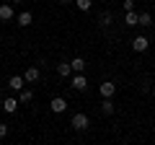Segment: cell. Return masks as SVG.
<instances>
[{
    "mask_svg": "<svg viewBox=\"0 0 155 145\" xmlns=\"http://www.w3.org/2000/svg\"><path fill=\"white\" fill-rule=\"evenodd\" d=\"M88 124H91V119H88V114H83V112H78L75 117H72V122H70V127H72V130H78V132H83V130H88Z\"/></svg>",
    "mask_w": 155,
    "mask_h": 145,
    "instance_id": "1",
    "label": "cell"
},
{
    "mask_svg": "<svg viewBox=\"0 0 155 145\" xmlns=\"http://www.w3.org/2000/svg\"><path fill=\"white\" fill-rule=\"evenodd\" d=\"M49 109H52L54 114H62V112L67 109V101L62 99V96H54V99H52V104H49Z\"/></svg>",
    "mask_w": 155,
    "mask_h": 145,
    "instance_id": "2",
    "label": "cell"
},
{
    "mask_svg": "<svg viewBox=\"0 0 155 145\" xmlns=\"http://www.w3.org/2000/svg\"><path fill=\"white\" fill-rule=\"evenodd\" d=\"M98 91H101V96H104V99H111V96L116 93V86L111 83V80H104V83L98 86Z\"/></svg>",
    "mask_w": 155,
    "mask_h": 145,
    "instance_id": "3",
    "label": "cell"
},
{
    "mask_svg": "<svg viewBox=\"0 0 155 145\" xmlns=\"http://www.w3.org/2000/svg\"><path fill=\"white\" fill-rule=\"evenodd\" d=\"M147 47H150L147 36H134V39H132V49H134V52H145Z\"/></svg>",
    "mask_w": 155,
    "mask_h": 145,
    "instance_id": "4",
    "label": "cell"
},
{
    "mask_svg": "<svg viewBox=\"0 0 155 145\" xmlns=\"http://www.w3.org/2000/svg\"><path fill=\"white\" fill-rule=\"evenodd\" d=\"M72 88H75V91H85V88H88V80H85L83 72H78L75 78H72Z\"/></svg>",
    "mask_w": 155,
    "mask_h": 145,
    "instance_id": "5",
    "label": "cell"
},
{
    "mask_svg": "<svg viewBox=\"0 0 155 145\" xmlns=\"http://www.w3.org/2000/svg\"><path fill=\"white\" fill-rule=\"evenodd\" d=\"M23 83H26V78H23V75H13V78L8 80V88H11V91H21Z\"/></svg>",
    "mask_w": 155,
    "mask_h": 145,
    "instance_id": "6",
    "label": "cell"
},
{
    "mask_svg": "<svg viewBox=\"0 0 155 145\" xmlns=\"http://www.w3.org/2000/svg\"><path fill=\"white\" fill-rule=\"evenodd\" d=\"M13 16H16V13H13V8L8 5V3H3V5H0V21H11Z\"/></svg>",
    "mask_w": 155,
    "mask_h": 145,
    "instance_id": "7",
    "label": "cell"
},
{
    "mask_svg": "<svg viewBox=\"0 0 155 145\" xmlns=\"http://www.w3.org/2000/svg\"><path fill=\"white\" fill-rule=\"evenodd\" d=\"M23 78H26V83H36V80L41 78V72H39V67H28Z\"/></svg>",
    "mask_w": 155,
    "mask_h": 145,
    "instance_id": "8",
    "label": "cell"
},
{
    "mask_svg": "<svg viewBox=\"0 0 155 145\" xmlns=\"http://www.w3.org/2000/svg\"><path fill=\"white\" fill-rule=\"evenodd\" d=\"M18 101H21V104H31V101H34V91L21 88V91H18Z\"/></svg>",
    "mask_w": 155,
    "mask_h": 145,
    "instance_id": "9",
    "label": "cell"
},
{
    "mask_svg": "<svg viewBox=\"0 0 155 145\" xmlns=\"http://www.w3.org/2000/svg\"><path fill=\"white\" fill-rule=\"evenodd\" d=\"M124 23H127V26H137V23H140V13L127 11V16H124Z\"/></svg>",
    "mask_w": 155,
    "mask_h": 145,
    "instance_id": "10",
    "label": "cell"
},
{
    "mask_svg": "<svg viewBox=\"0 0 155 145\" xmlns=\"http://www.w3.org/2000/svg\"><path fill=\"white\" fill-rule=\"evenodd\" d=\"M70 72H72V65H67V62H60V65H57V75H60V78H67Z\"/></svg>",
    "mask_w": 155,
    "mask_h": 145,
    "instance_id": "11",
    "label": "cell"
},
{
    "mask_svg": "<svg viewBox=\"0 0 155 145\" xmlns=\"http://www.w3.org/2000/svg\"><path fill=\"white\" fill-rule=\"evenodd\" d=\"M18 26H28V23H31L34 21V16H31V13H28V11H23V13H18Z\"/></svg>",
    "mask_w": 155,
    "mask_h": 145,
    "instance_id": "12",
    "label": "cell"
},
{
    "mask_svg": "<svg viewBox=\"0 0 155 145\" xmlns=\"http://www.w3.org/2000/svg\"><path fill=\"white\" fill-rule=\"evenodd\" d=\"M3 109H5L8 114H13L18 109V99H5V101H3Z\"/></svg>",
    "mask_w": 155,
    "mask_h": 145,
    "instance_id": "13",
    "label": "cell"
},
{
    "mask_svg": "<svg viewBox=\"0 0 155 145\" xmlns=\"http://www.w3.org/2000/svg\"><path fill=\"white\" fill-rule=\"evenodd\" d=\"M70 65H72V70H75V72H85V60H83V57H75Z\"/></svg>",
    "mask_w": 155,
    "mask_h": 145,
    "instance_id": "14",
    "label": "cell"
},
{
    "mask_svg": "<svg viewBox=\"0 0 155 145\" xmlns=\"http://www.w3.org/2000/svg\"><path fill=\"white\" fill-rule=\"evenodd\" d=\"M101 112H104V114H114V104H111V99H104V104H101Z\"/></svg>",
    "mask_w": 155,
    "mask_h": 145,
    "instance_id": "15",
    "label": "cell"
},
{
    "mask_svg": "<svg viewBox=\"0 0 155 145\" xmlns=\"http://www.w3.org/2000/svg\"><path fill=\"white\" fill-rule=\"evenodd\" d=\"M78 11H91V5H93V0H75Z\"/></svg>",
    "mask_w": 155,
    "mask_h": 145,
    "instance_id": "16",
    "label": "cell"
},
{
    "mask_svg": "<svg viewBox=\"0 0 155 145\" xmlns=\"http://www.w3.org/2000/svg\"><path fill=\"white\" fill-rule=\"evenodd\" d=\"M111 21H114V16H111V13H101V26H111Z\"/></svg>",
    "mask_w": 155,
    "mask_h": 145,
    "instance_id": "17",
    "label": "cell"
},
{
    "mask_svg": "<svg viewBox=\"0 0 155 145\" xmlns=\"http://www.w3.org/2000/svg\"><path fill=\"white\" fill-rule=\"evenodd\" d=\"M150 23H153L150 13H140V26H150Z\"/></svg>",
    "mask_w": 155,
    "mask_h": 145,
    "instance_id": "18",
    "label": "cell"
},
{
    "mask_svg": "<svg viewBox=\"0 0 155 145\" xmlns=\"http://www.w3.org/2000/svg\"><path fill=\"white\" fill-rule=\"evenodd\" d=\"M122 5H124V11H134V0H124Z\"/></svg>",
    "mask_w": 155,
    "mask_h": 145,
    "instance_id": "19",
    "label": "cell"
},
{
    "mask_svg": "<svg viewBox=\"0 0 155 145\" xmlns=\"http://www.w3.org/2000/svg\"><path fill=\"white\" fill-rule=\"evenodd\" d=\"M3 137H8V124L0 122V140H3Z\"/></svg>",
    "mask_w": 155,
    "mask_h": 145,
    "instance_id": "20",
    "label": "cell"
},
{
    "mask_svg": "<svg viewBox=\"0 0 155 145\" xmlns=\"http://www.w3.org/2000/svg\"><path fill=\"white\" fill-rule=\"evenodd\" d=\"M60 3L62 5H70V3H75V0H60Z\"/></svg>",
    "mask_w": 155,
    "mask_h": 145,
    "instance_id": "21",
    "label": "cell"
},
{
    "mask_svg": "<svg viewBox=\"0 0 155 145\" xmlns=\"http://www.w3.org/2000/svg\"><path fill=\"white\" fill-rule=\"evenodd\" d=\"M13 3H23V0H13Z\"/></svg>",
    "mask_w": 155,
    "mask_h": 145,
    "instance_id": "22",
    "label": "cell"
}]
</instances>
